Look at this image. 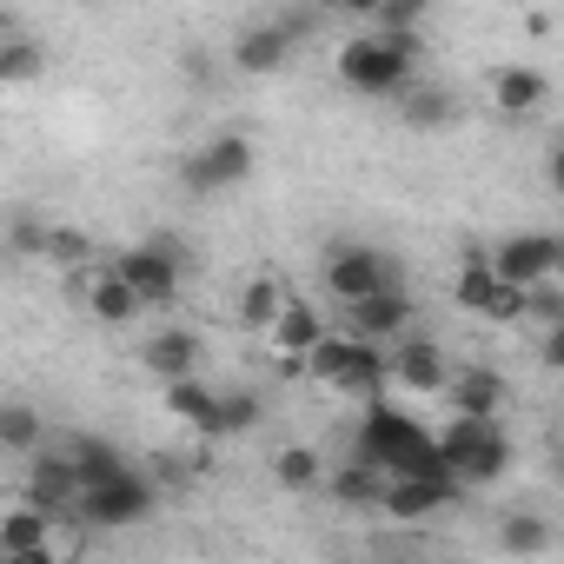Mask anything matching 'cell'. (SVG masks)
<instances>
[{
  "instance_id": "cell-1",
  "label": "cell",
  "mask_w": 564,
  "mask_h": 564,
  "mask_svg": "<svg viewBox=\"0 0 564 564\" xmlns=\"http://www.w3.org/2000/svg\"><path fill=\"white\" fill-rule=\"evenodd\" d=\"M359 465L379 471V478H432L438 471V452H432V432L405 405L372 399L359 412Z\"/></svg>"
},
{
  "instance_id": "cell-2",
  "label": "cell",
  "mask_w": 564,
  "mask_h": 564,
  "mask_svg": "<svg viewBox=\"0 0 564 564\" xmlns=\"http://www.w3.org/2000/svg\"><path fill=\"white\" fill-rule=\"evenodd\" d=\"M432 452H438V471L458 485V491H485L511 471V432L505 419H452L445 432H432Z\"/></svg>"
},
{
  "instance_id": "cell-3",
  "label": "cell",
  "mask_w": 564,
  "mask_h": 564,
  "mask_svg": "<svg viewBox=\"0 0 564 564\" xmlns=\"http://www.w3.org/2000/svg\"><path fill=\"white\" fill-rule=\"evenodd\" d=\"M333 67H339V87H352V94H366V100H399L405 87H419V41L352 34Z\"/></svg>"
},
{
  "instance_id": "cell-4",
  "label": "cell",
  "mask_w": 564,
  "mask_h": 564,
  "mask_svg": "<svg viewBox=\"0 0 564 564\" xmlns=\"http://www.w3.org/2000/svg\"><path fill=\"white\" fill-rule=\"evenodd\" d=\"M107 272H113L120 286L140 300V313H160V306H173V300H180V279H186V246L160 232V239H140V246L113 252V259H107Z\"/></svg>"
},
{
  "instance_id": "cell-5",
  "label": "cell",
  "mask_w": 564,
  "mask_h": 564,
  "mask_svg": "<svg viewBox=\"0 0 564 564\" xmlns=\"http://www.w3.org/2000/svg\"><path fill=\"white\" fill-rule=\"evenodd\" d=\"M313 34H319V14H300V8L265 14V21H252V28H239V34H232L226 67H232V74H246V80H265V74L286 67V61L300 54V41H313Z\"/></svg>"
},
{
  "instance_id": "cell-6",
  "label": "cell",
  "mask_w": 564,
  "mask_h": 564,
  "mask_svg": "<svg viewBox=\"0 0 564 564\" xmlns=\"http://www.w3.org/2000/svg\"><path fill=\"white\" fill-rule=\"evenodd\" d=\"M485 265H491L498 286L531 293V286H551V279L564 272V239H557V232H505V239L485 252Z\"/></svg>"
},
{
  "instance_id": "cell-7",
  "label": "cell",
  "mask_w": 564,
  "mask_h": 564,
  "mask_svg": "<svg viewBox=\"0 0 564 564\" xmlns=\"http://www.w3.org/2000/svg\"><path fill=\"white\" fill-rule=\"evenodd\" d=\"M252 140L246 133H213L206 147H193L186 160H180V186L193 193V199H213V193H232V186H246L252 180Z\"/></svg>"
},
{
  "instance_id": "cell-8",
  "label": "cell",
  "mask_w": 564,
  "mask_h": 564,
  "mask_svg": "<svg viewBox=\"0 0 564 564\" xmlns=\"http://www.w3.org/2000/svg\"><path fill=\"white\" fill-rule=\"evenodd\" d=\"M399 286V259L386 252V246H333L326 252V293L339 300V313L346 306H359V300H372V293H392Z\"/></svg>"
},
{
  "instance_id": "cell-9",
  "label": "cell",
  "mask_w": 564,
  "mask_h": 564,
  "mask_svg": "<svg viewBox=\"0 0 564 564\" xmlns=\"http://www.w3.org/2000/svg\"><path fill=\"white\" fill-rule=\"evenodd\" d=\"M153 505H160L153 478L127 471V478H113V485H87V491L74 498V518H80L87 531H133V524L153 518Z\"/></svg>"
},
{
  "instance_id": "cell-10",
  "label": "cell",
  "mask_w": 564,
  "mask_h": 564,
  "mask_svg": "<svg viewBox=\"0 0 564 564\" xmlns=\"http://www.w3.org/2000/svg\"><path fill=\"white\" fill-rule=\"evenodd\" d=\"M412 319H419V300H412L405 286H392V293H372V300L346 306L333 333H346V339H359V346H379V352H386V346H399V339L412 333Z\"/></svg>"
},
{
  "instance_id": "cell-11",
  "label": "cell",
  "mask_w": 564,
  "mask_h": 564,
  "mask_svg": "<svg viewBox=\"0 0 564 564\" xmlns=\"http://www.w3.org/2000/svg\"><path fill=\"white\" fill-rule=\"evenodd\" d=\"M445 379H452V359H445V346L425 339V333H405V339L386 352V392L432 399V392H445Z\"/></svg>"
},
{
  "instance_id": "cell-12",
  "label": "cell",
  "mask_w": 564,
  "mask_h": 564,
  "mask_svg": "<svg viewBox=\"0 0 564 564\" xmlns=\"http://www.w3.org/2000/svg\"><path fill=\"white\" fill-rule=\"evenodd\" d=\"M206 366V339L193 326H153L140 339V372H153L160 386H180V379H199Z\"/></svg>"
},
{
  "instance_id": "cell-13",
  "label": "cell",
  "mask_w": 564,
  "mask_h": 564,
  "mask_svg": "<svg viewBox=\"0 0 564 564\" xmlns=\"http://www.w3.org/2000/svg\"><path fill=\"white\" fill-rule=\"evenodd\" d=\"M445 405H452V419H491L498 425L511 412V379L498 366H452Z\"/></svg>"
},
{
  "instance_id": "cell-14",
  "label": "cell",
  "mask_w": 564,
  "mask_h": 564,
  "mask_svg": "<svg viewBox=\"0 0 564 564\" xmlns=\"http://www.w3.org/2000/svg\"><path fill=\"white\" fill-rule=\"evenodd\" d=\"M465 491L445 478V471H432V478H386V491H379V511L392 518V524H425V518H438V511H452Z\"/></svg>"
},
{
  "instance_id": "cell-15",
  "label": "cell",
  "mask_w": 564,
  "mask_h": 564,
  "mask_svg": "<svg viewBox=\"0 0 564 564\" xmlns=\"http://www.w3.org/2000/svg\"><path fill=\"white\" fill-rule=\"evenodd\" d=\"M21 498L34 505V511H47V518H61V511H74V498H80V478H74V458L67 452H34L28 458V478H21Z\"/></svg>"
},
{
  "instance_id": "cell-16",
  "label": "cell",
  "mask_w": 564,
  "mask_h": 564,
  "mask_svg": "<svg viewBox=\"0 0 564 564\" xmlns=\"http://www.w3.org/2000/svg\"><path fill=\"white\" fill-rule=\"evenodd\" d=\"M326 333H333V319H326L313 300H286V306H279V319H272V333H265V346H272L279 366H300Z\"/></svg>"
},
{
  "instance_id": "cell-17",
  "label": "cell",
  "mask_w": 564,
  "mask_h": 564,
  "mask_svg": "<svg viewBox=\"0 0 564 564\" xmlns=\"http://www.w3.org/2000/svg\"><path fill=\"white\" fill-rule=\"evenodd\" d=\"M551 100V74L544 67H498L491 74V107L505 113V120H524V113H538Z\"/></svg>"
},
{
  "instance_id": "cell-18",
  "label": "cell",
  "mask_w": 564,
  "mask_h": 564,
  "mask_svg": "<svg viewBox=\"0 0 564 564\" xmlns=\"http://www.w3.org/2000/svg\"><path fill=\"white\" fill-rule=\"evenodd\" d=\"M80 300H87V319H94V326H133V319H140V300L120 286L107 265H94V272L80 279Z\"/></svg>"
},
{
  "instance_id": "cell-19",
  "label": "cell",
  "mask_w": 564,
  "mask_h": 564,
  "mask_svg": "<svg viewBox=\"0 0 564 564\" xmlns=\"http://www.w3.org/2000/svg\"><path fill=\"white\" fill-rule=\"evenodd\" d=\"M160 399H166V412H173L186 432H199V438H219V392H213L206 379H180V386H160Z\"/></svg>"
},
{
  "instance_id": "cell-20",
  "label": "cell",
  "mask_w": 564,
  "mask_h": 564,
  "mask_svg": "<svg viewBox=\"0 0 564 564\" xmlns=\"http://www.w3.org/2000/svg\"><path fill=\"white\" fill-rule=\"evenodd\" d=\"M67 458H74L80 491H87V485H113V478H127V471H133V458H127L113 438H94V432H80V438L67 445Z\"/></svg>"
},
{
  "instance_id": "cell-21",
  "label": "cell",
  "mask_w": 564,
  "mask_h": 564,
  "mask_svg": "<svg viewBox=\"0 0 564 564\" xmlns=\"http://www.w3.org/2000/svg\"><path fill=\"white\" fill-rule=\"evenodd\" d=\"M41 544H54V518L34 511L28 498H14L0 511V557H21V551H41Z\"/></svg>"
},
{
  "instance_id": "cell-22",
  "label": "cell",
  "mask_w": 564,
  "mask_h": 564,
  "mask_svg": "<svg viewBox=\"0 0 564 564\" xmlns=\"http://www.w3.org/2000/svg\"><path fill=\"white\" fill-rule=\"evenodd\" d=\"M286 300H293V293L279 286L272 272H252L246 286H239V306H232V313H239V326H246V333H259V339H265V333H272V319H279V306H286Z\"/></svg>"
},
{
  "instance_id": "cell-23",
  "label": "cell",
  "mask_w": 564,
  "mask_h": 564,
  "mask_svg": "<svg viewBox=\"0 0 564 564\" xmlns=\"http://www.w3.org/2000/svg\"><path fill=\"white\" fill-rule=\"evenodd\" d=\"M399 120H405L412 133L458 127V94H445V87H405V94H399Z\"/></svg>"
},
{
  "instance_id": "cell-24",
  "label": "cell",
  "mask_w": 564,
  "mask_h": 564,
  "mask_svg": "<svg viewBox=\"0 0 564 564\" xmlns=\"http://www.w3.org/2000/svg\"><path fill=\"white\" fill-rule=\"evenodd\" d=\"M498 551H505V557H538V551H551V518H544V511H505V518H498Z\"/></svg>"
},
{
  "instance_id": "cell-25",
  "label": "cell",
  "mask_w": 564,
  "mask_h": 564,
  "mask_svg": "<svg viewBox=\"0 0 564 564\" xmlns=\"http://www.w3.org/2000/svg\"><path fill=\"white\" fill-rule=\"evenodd\" d=\"M0 452H14V458L47 452V419L34 405H0Z\"/></svg>"
},
{
  "instance_id": "cell-26",
  "label": "cell",
  "mask_w": 564,
  "mask_h": 564,
  "mask_svg": "<svg viewBox=\"0 0 564 564\" xmlns=\"http://www.w3.org/2000/svg\"><path fill=\"white\" fill-rule=\"evenodd\" d=\"M333 392H346V399H386V352L379 346H359L352 339V359H346V379L333 386Z\"/></svg>"
},
{
  "instance_id": "cell-27",
  "label": "cell",
  "mask_w": 564,
  "mask_h": 564,
  "mask_svg": "<svg viewBox=\"0 0 564 564\" xmlns=\"http://www.w3.org/2000/svg\"><path fill=\"white\" fill-rule=\"evenodd\" d=\"M47 232H54L47 213L14 206V213H8V232H0V252H8V259H41V252H47Z\"/></svg>"
},
{
  "instance_id": "cell-28",
  "label": "cell",
  "mask_w": 564,
  "mask_h": 564,
  "mask_svg": "<svg viewBox=\"0 0 564 564\" xmlns=\"http://www.w3.org/2000/svg\"><path fill=\"white\" fill-rule=\"evenodd\" d=\"M425 28V0H379V8H366V34L379 41H419Z\"/></svg>"
},
{
  "instance_id": "cell-29",
  "label": "cell",
  "mask_w": 564,
  "mask_h": 564,
  "mask_svg": "<svg viewBox=\"0 0 564 564\" xmlns=\"http://www.w3.org/2000/svg\"><path fill=\"white\" fill-rule=\"evenodd\" d=\"M272 478H279V491H319L326 485V458L313 445H279Z\"/></svg>"
},
{
  "instance_id": "cell-30",
  "label": "cell",
  "mask_w": 564,
  "mask_h": 564,
  "mask_svg": "<svg viewBox=\"0 0 564 564\" xmlns=\"http://www.w3.org/2000/svg\"><path fill=\"white\" fill-rule=\"evenodd\" d=\"M47 74V47L34 34H14V41H0V87H34Z\"/></svg>"
},
{
  "instance_id": "cell-31",
  "label": "cell",
  "mask_w": 564,
  "mask_h": 564,
  "mask_svg": "<svg viewBox=\"0 0 564 564\" xmlns=\"http://www.w3.org/2000/svg\"><path fill=\"white\" fill-rule=\"evenodd\" d=\"M319 491H333L346 511H379L386 478H379V471H366V465H339V471H326V485H319Z\"/></svg>"
},
{
  "instance_id": "cell-32",
  "label": "cell",
  "mask_w": 564,
  "mask_h": 564,
  "mask_svg": "<svg viewBox=\"0 0 564 564\" xmlns=\"http://www.w3.org/2000/svg\"><path fill=\"white\" fill-rule=\"evenodd\" d=\"M41 265H61V272H74V279H87V265H94V232H80V226H61V219H54Z\"/></svg>"
},
{
  "instance_id": "cell-33",
  "label": "cell",
  "mask_w": 564,
  "mask_h": 564,
  "mask_svg": "<svg viewBox=\"0 0 564 564\" xmlns=\"http://www.w3.org/2000/svg\"><path fill=\"white\" fill-rule=\"evenodd\" d=\"M346 359H352V339H346V333H326V339L300 359V379H313V386H339V379H346Z\"/></svg>"
},
{
  "instance_id": "cell-34",
  "label": "cell",
  "mask_w": 564,
  "mask_h": 564,
  "mask_svg": "<svg viewBox=\"0 0 564 564\" xmlns=\"http://www.w3.org/2000/svg\"><path fill=\"white\" fill-rule=\"evenodd\" d=\"M491 293H498V279H491L485 252H471V259L458 265V279H452V300H458L465 313H485V306H491Z\"/></svg>"
},
{
  "instance_id": "cell-35",
  "label": "cell",
  "mask_w": 564,
  "mask_h": 564,
  "mask_svg": "<svg viewBox=\"0 0 564 564\" xmlns=\"http://www.w3.org/2000/svg\"><path fill=\"white\" fill-rule=\"evenodd\" d=\"M265 419V405H259V392H219V438H246L252 425Z\"/></svg>"
},
{
  "instance_id": "cell-36",
  "label": "cell",
  "mask_w": 564,
  "mask_h": 564,
  "mask_svg": "<svg viewBox=\"0 0 564 564\" xmlns=\"http://www.w3.org/2000/svg\"><path fill=\"white\" fill-rule=\"evenodd\" d=\"M524 300H531V293H518V286H498V293H491V306H485L478 319H491V326H524Z\"/></svg>"
},
{
  "instance_id": "cell-37",
  "label": "cell",
  "mask_w": 564,
  "mask_h": 564,
  "mask_svg": "<svg viewBox=\"0 0 564 564\" xmlns=\"http://www.w3.org/2000/svg\"><path fill=\"white\" fill-rule=\"evenodd\" d=\"M0 564H67L54 544H41V551H21V557H0Z\"/></svg>"
},
{
  "instance_id": "cell-38",
  "label": "cell",
  "mask_w": 564,
  "mask_h": 564,
  "mask_svg": "<svg viewBox=\"0 0 564 564\" xmlns=\"http://www.w3.org/2000/svg\"><path fill=\"white\" fill-rule=\"evenodd\" d=\"M180 67H186V80H199V87H206V80H213V61H206V54H199V47H193V54H186V61H180Z\"/></svg>"
},
{
  "instance_id": "cell-39",
  "label": "cell",
  "mask_w": 564,
  "mask_h": 564,
  "mask_svg": "<svg viewBox=\"0 0 564 564\" xmlns=\"http://www.w3.org/2000/svg\"><path fill=\"white\" fill-rule=\"evenodd\" d=\"M544 366H551V372L564 366V326H557V333H544Z\"/></svg>"
},
{
  "instance_id": "cell-40",
  "label": "cell",
  "mask_w": 564,
  "mask_h": 564,
  "mask_svg": "<svg viewBox=\"0 0 564 564\" xmlns=\"http://www.w3.org/2000/svg\"><path fill=\"white\" fill-rule=\"evenodd\" d=\"M366 564H412V557H392V551H386V557H366Z\"/></svg>"
},
{
  "instance_id": "cell-41",
  "label": "cell",
  "mask_w": 564,
  "mask_h": 564,
  "mask_svg": "<svg viewBox=\"0 0 564 564\" xmlns=\"http://www.w3.org/2000/svg\"><path fill=\"white\" fill-rule=\"evenodd\" d=\"M0 265H8V252H0Z\"/></svg>"
}]
</instances>
